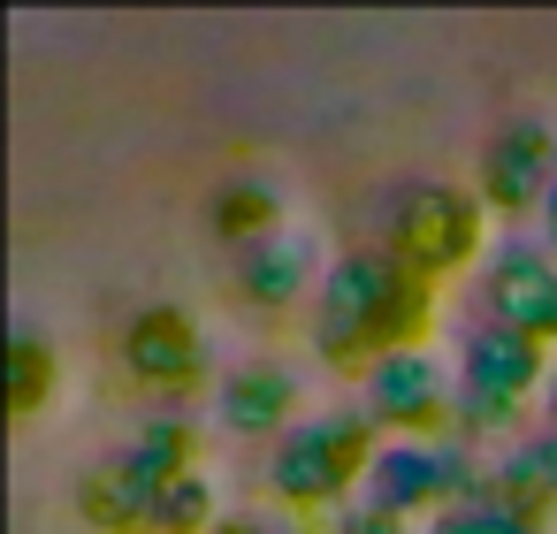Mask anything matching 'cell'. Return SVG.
Returning a JSON list of instances; mask_svg holds the SVG:
<instances>
[{"label": "cell", "instance_id": "obj_1", "mask_svg": "<svg viewBox=\"0 0 557 534\" xmlns=\"http://www.w3.org/2000/svg\"><path fill=\"white\" fill-rule=\"evenodd\" d=\"M435 336V283L389 260L382 245H351L321 268L313 313H306V351L336 374H374L389 351H428Z\"/></svg>", "mask_w": 557, "mask_h": 534}, {"label": "cell", "instance_id": "obj_2", "mask_svg": "<svg viewBox=\"0 0 557 534\" xmlns=\"http://www.w3.org/2000/svg\"><path fill=\"white\" fill-rule=\"evenodd\" d=\"M374 458H382V427L367 412H313L268 450V488L306 519H336L351 496H367L359 481L374 473Z\"/></svg>", "mask_w": 557, "mask_h": 534}, {"label": "cell", "instance_id": "obj_3", "mask_svg": "<svg viewBox=\"0 0 557 534\" xmlns=\"http://www.w3.org/2000/svg\"><path fill=\"white\" fill-rule=\"evenodd\" d=\"M481 229H488V207L458 184H397L382 207V252L428 283L466 275L481 252Z\"/></svg>", "mask_w": 557, "mask_h": 534}, {"label": "cell", "instance_id": "obj_4", "mask_svg": "<svg viewBox=\"0 0 557 534\" xmlns=\"http://www.w3.org/2000/svg\"><path fill=\"white\" fill-rule=\"evenodd\" d=\"M473 496H488V473H481L473 443L443 435V443H382V458H374L359 504H374V511H389V519H405V526H412V519L428 526L435 511L473 504Z\"/></svg>", "mask_w": 557, "mask_h": 534}, {"label": "cell", "instance_id": "obj_5", "mask_svg": "<svg viewBox=\"0 0 557 534\" xmlns=\"http://www.w3.org/2000/svg\"><path fill=\"white\" fill-rule=\"evenodd\" d=\"M458 412V367H443L435 351H389L367 374V420L397 427V443H443Z\"/></svg>", "mask_w": 557, "mask_h": 534}, {"label": "cell", "instance_id": "obj_6", "mask_svg": "<svg viewBox=\"0 0 557 534\" xmlns=\"http://www.w3.org/2000/svg\"><path fill=\"white\" fill-rule=\"evenodd\" d=\"M549 184H557V138H549V123L542 115H511L504 131H488V146H481V184H473V199L488 207V214H542V199H549Z\"/></svg>", "mask_w": 557, "mask_h": 534}, {"label": "cell", "instance_id": "obj_7", "mask_svg": "<svg viewBox=\"0 0 557 534\" xmlns=\"http://www.w3.org/2000/svg\"><path fill=\"white\" fill-rule=\"evenodd\" d=\"M481 313L542 351H557V252L549 245H504L481 275Z\"/></svg>", "mask_w": 557, "mask_h": 534}, {"label": "cell", "instance_id": "obj_8", "mask_svg": "<svg viewBox=\"0 0 557 534\" xmlns=\"http://www.w3.org/2000/svg\"><path fill=\"white\" fill-rule=\"evenodd\" d=\"M115 359L138 389H199L207 374V336L184 306H138L115 336Z\"/></svg>", "mask_w": 557, "mask_h": 534}, {"label": "cell", "instance_id": "obj_9", "mask_svg": "<svg viewBox=\"0 0 557 534\" xmlns=\"http://www.w3.org/2000/svg\"><path fill=\"white\" fill-rule=\"evenodd\" d=\"M549 351L542 344H527V336H511V328H496V321H481L473 336H466V351H458V389H473V397H488V405H519V412H534V397L549 389Z\"/></svg>", "mask_w": 557, "mask_h": 534}, {"label": "cell", "instance_id": "obj_10", "mask_svg": "<svg viewBox=\"0 0 557 534\" xmlns=\"http://www.w3.org/2000/svg\"><path fill=\"white\" fill-rule=\"evenodd\" d=\"M298 374L290 367H275V359H252V367H230L222 374V389H214V420L230 427V435H245V443H283L290 427H298Z\"/></svg>", "mask_w": 557, "mask_h": 534}, {"label": "cell", "instance_id": "obj_11", "mask_svg": "<svg viewBox=\"0 0 557 534\" xmlns=\"http://www.w3.org/2000/svg\"><path fill=\"white\" fill-rule=\"evenodd\" d=\"M306 283H313V237H298V229H275V237L245 245L237 268H230V290H237L245 306H260V313H290V306L306 298ZM313 290H321V283H313Z\"/></svg>", "mask_w": 557, "mask_h": 534}, {"label": "cell", "instance_id": "obj_12", "mask_svg": "<svg viewBox=\"0 0 557 534\" xmlns=\"http://www.w3.org/2000/svg\"><path fill=\"white\" fill-rule=\"evenodd\" d=\"M488 496H504V504H519V511H534V519L557 511V427H549V420L527 427V435L488 465Z\"/></svg>", "mask_w": 557, "mask_h": 534}, {"label": "cell", "instance_id": "obj_13", "mask_svg": "<svg viewBox=\"0 0 557 534\" xmlns=\"http://www.w3.org/2000/svg\"><path fill=\"white\" fill-rule=\"evenodd\" d=\"M77 511H85L92 534H153V488L123 458H108L77 481Z\"/></svg>", "mask_w": 557, "mask_h": 534}, {"label": "cell", "instance_id": "obj_14", "mask_svg": "<svg viewBox=\"0 0 557 534\" xmlns=\"http://www.w3.org/2000/svg\"><path fill=\"white\" fill-rule=\"evenodd\" d=\"M207 229H214L230 252L275 237V229H283V199H275V184H268V176H222L214 199H207Z\"/></svg>", "mask_w": 557, "mask_h": 534}, {"label": "cell", "instance_id": "obj_15", "mask_svg": "<svg viewBox=\"0 0 557 534\" xmlns=\"http://www.w3.org/2000/svg\"><path fill=\"white\" fill-rule=\"evenodd\" d=\"M115 458H123V465H131V473L153 488V496H161L169 481L199 473V427H191V420H146V427H138V435H131Z\"/></svg>", "mask_w": 557, "mask_h": 534}, {"label": "cell", "instance_id": "obj_16", "mask_svg": "<svg viewBox=\"0 0 557 534\" xmlns=\"http://www.w3.org/2000/svg\"><path fill=\"white\" fill-rule=\"evenodd\" d=\"M54 382H62V351L39 328H16L9 336V412L16 420H39V405L54 397Z\"/></svg>", "mask_w": 557, "mask_h": 534}, {"label": "cell", "instance_id": "obj_17", "mask_svg": "<svg viewBox=\"0 0 557 534\" xmlns=\"http://www.w3.org/2000/svg\"><path fill=\"white\" fill-rule=\"evenodd\" d=\"M222 511H214V481L207 473H184L153 496V534H214Z\"/></svg>", "mask_w": 557, "mask_h": 534}, {"label": "cell", "instance_id": "obj_18", "mask_svg": "<svg viewBox=\"0 0 557 534\" xmlns=\"http://www.w3.org/2000/svg\"><path fill=\"white\" fill-rule=\"evenodd\" d=\"M336 534H412V526L389 519V511H374V504H344L336 511Z\"/></svg>", "mask_w": 557, "mask_h": 534}, {"label": "cell", "instance_id": "obj_19", "mask_svg": "<svg viewBox=\"0 0 557 534\" xmlns=\"http://www.w3.org/2000/svg\"><path fill=\"white\" fill-rule=\"evenodd\" d=\"M412 534H488V511H481V496H473V504L435 511V519H428V526H412Z\"/></svg>", "mask_w": 557, "mask_h": 534}, {"label": "cell", "instance_id": "obj_20", "mask_svg": "<svg viewBox=\"0 0 557 534\" xmlns=\"http://www.w3.org/2000/svg\"><path fill=\"white\" fill-rule=\"evenodd\" d=\"M214 534H275V526H268V519H260V511H230V519H222V526H214Z\"/></svg>", "mask_w": 557, "mask_h": 534}, {"label": "cell", "instance_id": "obj_21", "mask_svg": "<svg viewBox=\"0 0 557 534\" xmlns=\"http://www.w3.org/2000/svg\"><path fill=\"white\" fill-rule=\"evenodd\" d=\"M542 245L557 252V184H549V199H542Z\"/></svg>", "mask_w": 557, "mask_h": 534}]
</instances>
